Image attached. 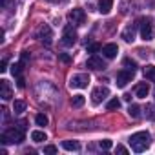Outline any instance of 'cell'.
Wrapping results in <instances>:
<instances>
[{
    "label": "cell",
    "mask_w": 155,
    "mask_h": 155,
    "mask_svg": "<svg viewBox=\"0 0 155 155\" xmlns=\"http://www.w3.org/2000/svg\"><path fill=\"white\" fill-rule=\"evenodd\" d=\"M153 95H155V91H153Z\"/></svg>",
    "instance_id": "obj_38"
},
{
    "label": "cell",
    "mask_w": 155,
    "mask_h": 155,
    "mask_svg": "<svg viewBox=\"0 0 155 155\" xmlns=\"http://www.w3.org/2000/svg\"><path fill=\"white\" fill-rule=\"evenodd\" d=\"M117 53H119V46H117V44H106V46L102 48V55H104L106 58H115Z\"/></svg>",
    "instance_id": "obj_13"
},
{
    "label": "cell",
    "mask_w": 155,
    "mask_h": 155,
    "mask_svg": "<svg viewBox=\"0 0 155 155\" xmlns=\"http://www.w3.org/2000/svg\"><path fill=\"white\" fill-rule=\"evenodd\" d=\"M135 35H137V24H130V26H126V28H124V31H122V35H120V37H122V40H124V42H128V44H130V42H133V40H135Z\"/></svg>",
    "instance_id": "obj_9"
},
{
    "label": "cell",
    "mask_w": 155,
    "mask_h": 155,
    "mask_svg": "<svg viewBox=\"0 0 155 155\" xmlns=\"http://www.w3.org/2000/svg\"><path fill=\"white\" fill-rule=\"evenodd\" d=\"M84 102H86L84 95H73V99H71V106L73 108H81V106H84Z\"/></svg>",
    "instance_id": "obj_18"
},
{
    "label": "cell",
    "mask_w": 155,
    "mask_h": 155,
    "mask_svg": "<svg viewBox=\"0 0 155 155\" xmlns=\"http://www.w3.org/2000/svg\"><path fill=\"white\" fill-rule=\"evenodd\" d=\"M17 86H18V88H20V90H22V88H24V86H26V81H24V79H22V77H17Z\"/></svg>",
    "instance_id": "obj_33"
},
{
    "label": "cell",
    "mask_w": 155,
    "mask_h": 155,
    "mask_svg": "<svg viewBox=\"0 0 155 155\" xmlns=\"http://www.w3.org/2000/svg\"><path fill=\"white\" fill-rule=\"evenodd\" d=\"M68 20H69L71 24H75V26L84 24V20H86V13H84V9H81V8L71 9V11L68 13Z\"/></svg>",
    "instance_id": "obj_6"
},
{
    "label": "cell",
    "mask_w": 155,
    "mask_h": 155,
    "mask_svg": "<svg viewBox=\"0 0 155 155\" xmlns=\"http://www.w3.org/2000/svg\"><path fill=\"white\" fill-rule=\"evenodd\" d=\"M35 122H37V126H46V124H48V117H46L44 113H38V115L35 117Z\"/></svg>",
    "instance_id": "obj_23"
},
{
    "label": "cell",
    "mask_w": 155,
    "mask_h": 155,
    "mask_svg": "<svg viewBox=\"0 0 155 155\" xmlns=\"http://www.w3.org/2000/svg\"><path fill=\"white\" fill-rule=\"evenodd\" d=\"M24 110H26V102H24V101H15V102H13V111H15V113L20 115Z\"/></svg>",
    "instance_id": "obj_21"
},
{
    "label": "cell",
    "mask_w": 155,
    "mask_h": 155,
    "mask_svg": "<svg viewBox=\"0 0 155 155\" xmlns=\"http://www.w3.org/2000/svg\"><path fill=\"white\" fill-rule=\"evenodd\" d=\"M49 2H58V0H49Z\"/></svg>",
    "instance_id": "obj_37"
},
{
    "label": "cell",
    "mask_w": 155,
    "mask_h": 155,
    "mask_svg": "<svg viewBox=\"0 0 155 155\" xmlns=\"http://www.w3.org/2000/svg\"><path fill=\"white\" fill-rule=\"evenodd\" d=\"M144 111H146V117L148 119H155V106H151V104H146V108H144Z\"/></svg>",
    "instance_id": "obj_24"
},
{
    "label": "cell",
    "mask_w": 155,
    "mask_h": 155,
    "mask_svg": "<svg viewBox=\"0 0 155 155\" xmlns=\"http://www.w3.org/2000/svg\"><path fill=\"white\" fill-rule=\"evenodd\" d=\"M58 58H60L62 62H66V64L71 60V57H69V55H66V53H60V55H58Z\"/></svg>",
    "instance_id": "obj_32"
},
{
    "label": "cell",
    "mask_w": 155,
    "mask_h": 155,
    "mask_svg": "<svg viewBox=\"0 0 155 155\" xmlns=\"http://www.w3.org/2000/svg\"><path fill=\"white\" fill-rule=\"evenodd\" d=\"M124 66H126V69H130V71H135V68H137L135 60H131V58H124Z\"/></svg>",
    "instance_id": "obj_26"
},
{
    "label": "cell",
    "mask_w": 155,
    "mask_h": 155,
    "mask_svg": "<svg viewBox=\"0 0 155 155\" xmlns=\"http://www.w3.org/2000/svg\"><path fill=\"white\" fill-rule=\"evenodd\" d=\"M0 140H2L4 144H20L24 140V130L20 126L18 128H9L6 133H2Z\"/></svg>",
    "instance_id": "obj_2"
},
{
    "label": "cell",
    "mask_w": 155,
    "mask_h": 155,
    "mask_svg": "<svg viewBox=\"0 0 155 155\" xmlns=\"http://www.w3.org/2000/svg\"><path fill=\"white\" fill-rule=\"evenodd\" d=\"M122 99H124V101H126V102H130V101H131V95H130V93H126V95H124V97H122Z\"/></svg>",
    "instance_id": "obj_36"
},
{
    "label": "cell",
    "mask_w": 155,
    "mask_h": 155,
    "mask_svg": "<svg viewBox=\"0 0 155 155\" xmlns=\"http://www.w3.org/2000/svg\"><path fill=\"white\" fill-rule=\"evenodd\" d=\"M62 148L68 150V151H79L81 144L77 142V140H62Z\"/></svg>",
    "instance_id": "obj_16"
},
{
    "label": "cell",
    "mask_w": 155,
    "mask_h": 155,
    "mask_svg": "<svg viewBox=\"0 0 155 155\" xmlns=\"http://www.w3.org/2000/svg\"><path fill=\"white\" fill-rule=\"evenodd\" d=\"M106 108H108L110 111H113V110H119V108H120V101L115 97V99H111V101L108 102V106H106Z\"/></svg>",
    "instance_id": "obj_22"
},
{
    "label": "cell",
    "mask_w": 155,
    "mask_h": 155,
    "mask_svg": "<svg viewBox=\"0 0 155 155\" xmlns=\"http://www.w3.org/2000/svg\"><path fill=\"white\" fill-rule=\"evenodd\" d=\"M128 113H130L131 119H139V117H140V106H137V104H130Z\"/></svg>",
    "instance_id": "obj_19"
},
{
    "label": "cell",
    "mask_w": 155,
    "mask_h": 155,
    "mask_svg": "<svg viewBox=\"0 0 155 155\" xmlns=\"http://www.w3.org/2000/svg\"><path fill=\"white\" fill-rule=\"evenodd\" d=\"M133 73L135 71H130V69H120L119 73H117V86L119 88H124L128 82H131V79H133Z\"/></svg>",
    "instance_id": "obj_7"
},
{
    "label": "cell",
    "mask_w": 155,
    "mask_h": 155,
    "mask_svg": "<svg viewBox=\"0 0 155 155\" xmlns=\"http://www.w3.org/2000/svg\"><path fill=\"white\" fill-rule=\"evenodd\" d=\"M22 66H24L22 62H20V64H13V66H11V73H13V77H20V73H22Z\"/></svg>",
    "instance_id": "obj_25"
},
{
    "label": "cell",
    "mask_w": 155,
    "mask_h": 155,
    "mask_svg": "<svg viewBox=\"0 0 155 155\" xmlns=\"http://www.w3.org/2000/svg\"><path fill=\"white\" fill-rule=\"evenodd\" d=\"M6 69H8V60L4 58L2 62H0V71H6Z\"/></svg>",
    "instance_id": "obj_35"
},
{
    "label": "cell",
    "mask_w": 155,
    "mask_h": 155,
    "mask_svg": "<svg viewBox=\"0 0 155 155\" xmlns=\"http://www.w3.org/2000/svg\"><path fill=\"white\" fill-rule=\"evenodd\" d=\"M97 51H101V44L93 42V44H90V46H88V53H97Z\"/></svg>",
    "instance_id": "obj_29"
},
{
    "label": "cell",
    "mask_w": 155,
    "mask_h": 155,
    "mask_svg": "<svg viewBox=\"0 0 155 155\" xmlns=\"http://www.w3.org/2000/svg\"><path fill=\"white\" fill-rule=\"evenodd\" d=\"M44 153H49V155H55V153H57V146H53V144H49V146H46V148H44Z\"/></svg>",
    "instance_id": "obj_30"
},
{
    "label": "cell",
    "mask_w": 155,
    "mask_h": 155,
    "mask_svg": "<svg viewBox=\"0 0 155 155\" xmlns=\"http://www.w3.org/2000/svg\"><path fill=\"white\" fill-rule=\"evenodd\" d=\"M99 148H101V150H110V148H111V140H110V139L101 140V142H99Z\"/></svg>",
    "instance_id": "obj_28"
},
{
    "label": "cell",
    "mask_w": 155,
    "mask_h": 155,
    "mask_svg": "<svg viewBox=\"0 0 155 155\" xmlns=\"http://www.w3.org/2000/svg\"><path fill=\"white\" fill-rule=\"evenodd\" d=\"M31 140H35V142H44V140H46V133L40 131V130H35V131H31Z\"/></svg>",
    "instance_id": "obj_20"
},
{
    "label": "cell",
    "mask_w": 155,
    "mask_h": 155,
    "mask_svg": "<svg viewBox=\"0 0 155 155\" xmlns=\"http://www.w3.org/2000/svg\"><path fill=\"white\" fill-rule=\"evenodd\" d=\"M0 6L4 9H11V8H15V0H0Z\"/></svg>",
    "instance_id": "obj_27"
},
{
    "label": "cell",
    "mask_w": 155,
    "mask_h": 155,
    "mask_svg": "<svg viewBox=\"0 0 155 155\" xmlns=\"http://www.w3.org/2000/svg\"><path fill=\"white\" fill-rule=\"evenodd\" d=\"M148 93H150V86H148V82H140V84L135 86V95H137L139 99H146Z\"/></svg>",
    "instance_id": "obj_14"
},
{
    "label": "cell",
    "mask_w": 155,
    "mask_h": 155,
    "mask_svg": "<svg viewBox=\"0 0 155 155\" xmlns=\"http://www.w3.org/2000/svg\"><path fill=\"white\" fill-rule=\"evenodd\" d=\"M113 8V0H99V11L102 15H108Z\"/></svg>",
    "instance_id": "obj_15"
},
{
    "label": "cell",
    "mask_w": 155,
    "mask_h": 155,
    "mask_svg": "<svg viewBox=\"0 0 155 155\" xmlns=\"http://www.w3.org/2000/svg\"><path fill=\"white\" fill-rule=\"evenodd\" d=\"M38 38L44 42V44H51V38H53V33H51V28L48 26V24H44L40 29H38Z\"/></svg>",
    "instance_id": "obj_10"
},
{
    "label": "cell",
    "mask_w": 155,
    "mask_h": 155,
    "mask_svg": "<svg viewBox=\"0 0 155 155\" xmlns=\"http://www.w3.org/2000/svg\"><path fill=\"white\" fill-rule=\"evenodd\" d=\"M108 95H110V90H108V88L99 86V88H95V90L91 91V101H93V104H101Z\"/></svg>",
    "instance_id": "obj_8"
},
{
    "label": "cell",
    "mask_w": 155,
    "mask_h": 155,
    "mask_svg": "<svg viewBox=\"0 0 155 155\" xmlns=\"http://www.w3.org/2000/svg\"><path fill=\"white\" fill-rule=\"evenodd\" d=\"M130 146H131V150L137 151V153L144 151V150L150 146V133H148V131H137V133H133V135L130 137Z\"/></svg>",
    "instance_id": "obj_1"
},
{
    "label": "cell",
    "mask_w": 155,
    "mask_h": 155,
    "mask_svg": "<svg viewBox=\"0 0 155 155\" xmlns=\"http://www.w3.org/2000/svg\"><path fill=\"white\" fill-rule=\"evenodd\" d=\"M0 97H2L4 101H9L13 97V90H11V86H9V82L6 79L0 81Z\"/></svg>",
    "instance_id": "obj_11"
},
{
    "label": "cell",
    "mask_w": 155,
    "mask_h": 155,
    "mask_svg": "<svg viewBox=\"0 0 155 155\" xmlns=\"http://www.w3.org/2000/svg\"><path fill=\"white\" fill-rule=\"evenodd\" d=\"M139 29H140V38L142 40H151L153 38V26L150 18H140L139 20Z\"/></svg>",
    "instance_id": "obj_4"
},
{
    "label": "cell",
    "mask_w": 155,
    "mask_h": 155,
    "mask_svg": "<svg viewBox=\"0 0 155 155\" xmlns=\"http://www.w3.org/2000/svg\"><path fill=\"white\" fill-rule=\"evenodd\" d=\"M86 66L90 68V69H104L106 68V64H104V60L101 58V57H97V55H93V57H90L88 58V62H86Z\"/></svg>",
    "instance_id": "obj_12"
},
{
    "label": "cell",
    "mask_w": 155,
    "mask_h": 155,
    "mask_svg": "<svg viewBox=\"0 0 155 155\" xmlns=\"http://www.w3.org/2000/svg\"><path fill=\"white\" fill-rule=\"evenodd\" d=\"M115 151H117V153H120V155H126V153H128V150H126L122 144H119V146L115 148Z\"/></svg>",
    "instance_id": "obj_31"
},
{
    "label": "cell",
    "mask_w": 155,
    "mask_h": 155,
    "mask_svg": "<svg viewBox=\"0 0 155 155\" xmlns=\"http://www.w3.org/2000/svg\"><path fill=\"white\" fill-rule=\"evenodd\" d=\"M28 58H29V53H28V51H22V58H20V62H22V64H26V62H28Z\"/></svg>",
    "instance_id": "obj_34"
},
{
    "label": "cell",
    "mask_w": 155,
    "mask_h": 155,
    "mask_svg": "<svg viewBox=\"0 0 155 155\" xmlns=\"http://www.w3.org/2000/svg\"><path fill=\"white\" fill-rule=\"evenodd\" d=\"M62 46H66V48H71L75 42H77V31L73 29V26H66L64 28V31H62Z\"/></svg>",
    "instance_id": "obj_5"
},
{
    "label": "cell",
    "mask_w": 155,
    "mask_h": 155,
    "mask_svg": "<svg viewBox=\"0 0 155 155\" xmlns=\"http://www.w3.org/2000/svg\"><path fill=\"white\" fill-rule=\"evenodd\" d=\"M142 73H144V77L150 82H155V66H146L142 69Z\"/></svg>",
    "instance_id": "obj_17"
},
{
    "label": "cell",
    "mask_w": 155,
    "mask_h": 155,
    "mask_svg": "<svg viewBox=\"0 0 155 155\" xmlns=\"http://www.w3.org/2000/svg\"><path fill=\"white\" fill-rule=\"evenodd\" d=\"M90 84V75L88 73H79V75H73L69 79V88L71 90H84Z\"/></svg>",
    "instance_id": "obj_3"
}]
</instances>
